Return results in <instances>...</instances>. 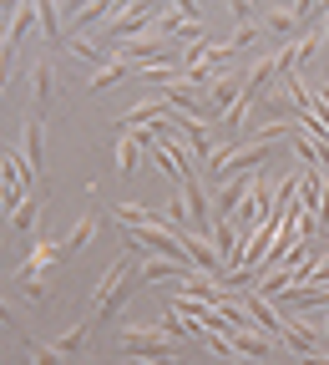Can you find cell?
Masks as SVG:
<instances>
[{
    "instance_id": "1",
    "label": "cell",
    "mask_w": 329,
    "mask_h": 365,
    "mask_svg": "<svg viewBox=\"0 0 329 365\" xmlns=\"http://www.w3.org/2000/svg\"><path fill=\"white\" fill-rule=\"evenodd\" d=\"M132 254V249H127ZM127 254L102 274V284H97V294H91V309H86V319H107V314H117L122 304H127V294L137 289V284H127V279H137V269L127 264Z\"/></svg>"
},
{
    "instance_id": "2",
    "label": "cell",
    "mask_w": 329,
    "mask_h": 365,
    "mask_svg": "<svg viewBox=\"0 0 329 365\" xmlns=\"http://www.w3.org/2000/svg\"><path fill=\"white\" fill-rule=\"evenodd\" d=\"M122 350L132 355V360H167V365H177L182 360V345L172 340V335H162L157 325H132V330H122Z\"/></svg>"
},
{
    "instance_id": "3",
    "label": "cell",
    "mask_w": 329,
    "mask_h": 365,
    "mask_svg": "<svg viewBox=\"0 0 329 365\" xmlns=\"http://www.w3.org/2000/svg\"><path fill=\"white\" fill-rule=\"evenodd\" d=\"M182 203H187V234H198V239H208L213 234V203L203 198V182L193 178V168H187V178H182Z\"/></svg>"
},
{
    "instance_id": "4",
    "label": "cell",
    "mask_w": 329,
    "mask_h": 365,
    "mask_svg": "<svg viewBox=\"0 0 329 365\" xmlns=\"http://www.w3.org/2000/svg\"><path fill=\"white\" fill-rule=\"evenodd\" d=\"M157 6H132V11H117L112 21H107V41H117V36H127V41H142L147 36V26H157Z\"/></svg>"
},
{
    "instance_id": "5",
    "label": "cell",
    "mask_w": 329,
    "mask_h": 365,
    "mask_svg": "<svg viewBox=\"0 0 329 365\" xmlns=\"http://www.w3.org/2000/svg\"><path fill=\"white\" fill-rule=\"evenodd\" d=\"M239 304L249 309L254 330H263L268 340H278V335H284V319H278V309L268 304V294H258V289H244V294H239Z\"/></svg>"
},
{
    "instance_id": "6",
    "label": "cell",
    "mask_w": 329,
    "mask_h": 365,
    "mask_svg": "<svg viewBox=\"0 0 329 365\" xmlns=\"http://www.w3.org/2000/svg\"><path fill=\"white\" fill-rule=\"evenodd\" d=\"M213 249H218V259L228 269H244V234L233 228V218H218L213 223Z\"/></svg>"
},
{
    "instance_id": "7",
    "label": "cell",
    "mask_w": 329,
    "mask_h": 365,
    "mask_svg": "<svg viewBox=\"0 0 329 365\" xmlns=\"http://www.w3.org/2000/svg\"><path fill=\"white\" fill-rule=\"evenodd\" d=\"M162 112H167V97H142L132 112H122V117H117V127H122V132H142V127H152Z\"/></svg>"
},
{
    "instance_id": "8",
    "label": "cell",
    "mask_w": 329,
    "mask_h": 365,
    "mask_svg": "<svg viewBox=\"0 0 329 365\" xmlns=\"http://www.w3.org/2000/svg\"><path fill=\"white\" fill-rule=\"evenodd\" d=\"M228 345H233V350H239L244 360H268L278 340H268L263 330H233V335H228Z\"/></svg>"
},
{
    "instance_id": "9",
    "label": "cell",
    "mask_w": 329,
    "mask_h": 365,
    "mask_svg": "<svg viewBox=\"0 0 329 365\" xmlns=\"http://www.w3.org/2000/svg\"><path fill=\"white\" fill-rule=\"evenodd\" d=\"M31 21H41V6H16V11H11V26H6V76H11L16 46H21V36H26V26H31Z\"/></svg>"
},
{
    "instance_id": "10",
    "label": "cell",
    "mask_w": 329,
    "mask_h": 365,
    "mask_svg": "<svg viewBox=\"0 0 329 365\" xmlns=\"http://www.w3.org/2000/svg\"><path fill=\"white\" fill-rule=\"evenodd\" d=\"M31 81H36V107H46V102L56 97V61H51V56H36Z\"/></svg>"
},
{
    "instance_id": "11",
    "label": "cell",
    "mask_w": 329,
    "mask_h": 365,
    "mask_svg": "<svg viewBox=\"0 0 329 365\" xmlns=\"http://www.w3.org/2000/svg\"><path fill=\"white\" fill-rule=\"evenodd\" d=\"M177 132L187 137V148H193V158H203V163H213V158H218L213 137L203 132V122H198V117H182V127H177Z\"/></svg>"
},
{
    "instance_id": "12",
    "label": "cell",
    "mask_w": 329,
    "mask_h": 365,
    "mask_svg": "<svg viewBox=\"0 0 329 365\" xmlns=\"http://www.w3.org/2000/svg\"><path fill=\"white\" fill-rule=\"evenodd\" d=\"M21 158H26V173H31V178H41V168H46V163H41V117H31V122H26Z\"/></svg>"
},
{
    "instance_id": "13",
    "label": "cell",
    "mask_w": 329,
    "mask_h": 365,
    "mask_svg": "<svg viewBox=\"0 0 329 365\" xmlns=\"http://www.w3.org/2000/svg\"><path fill=\"white\" fill-rule=\"evenodd\" d=\"M97 234H102V218H97V213H86V218H76V228L61 239V249H66V254H76V249H86Z\"/></svg>"
},
{
    "instance_id": "14",
    "label": "cell",
    "mask_w": 329,
    "mask_h": 365,
    "mask_svg": "<svg viewBox=\"0 0 329 365\" xmlns=\"http://www.w3.org/2000/svg\"><path fill=\"white\" fill-rule=\"evenodd\" d=\"M162 335H172V340H187V335H208L198 319H187V314H177L172 304H167V314H162V325H157Z\"/></svg>"
},
{
    "instance_id": "15",
    "label": "cell",
    "mask_w": 329,
    "mask_h": 365,
    "mask_svg": "<svg viewBox=\"0 0 329 365\" xmlns=\"http://www.w3.org/2000/svg\"><path fill=\"white\" fill-rule=\"evenodd\" d=\"M41 31H46V46L71 41V36H66V21H61V11L51 6V0H41Z\"/></svg>"
},
{
    "instance_id": "16",
    "label": "cell",
    "mask_w": 329,
    "mask_h": 365,
    "mask_svg": "<svg viewBox=\"0 0 329 365\" xmlns=\"http://www.w3.org/2000/svg\"><path fill=\"white\" fill-rule=\"evenodd\" d=\"M132 71H137V61H127V56H117V61H112L107 71H97V76H91L86 86H91V91H107V86H117V81H127Z\"/></svg>"
},
{
    "instance_id": "17",
    "label": "cell",
    "mask_w": 329,
    "mask_h": 365,
    "mask_svg": "<svg viewBox=\"0 0 329 365\" xmlns=\"http://www.w3.org/2000/svg\"><path fill=\"white\" fill-rule=\"evenodd\" d=\"M86 340H91V319H86V314H81V325H71V335H61V340H56V350H61V355H66V360H76V355H81V345H86Z\"/></svg>"
},
{
    "instance_id": "18",
    "label": "cell",
    "mask_w": 329,
    "mask_h": 365,
    "mask_svg": "<svg viewBox=\"0 0 329 365\" xmlns=\"http://www.w3.org/2000/svg\"><path fill=\"white\" fill-rule=\"evenodd\" d=\"M36 218H41V198H26V203L11 213V228H16V234H31V228H36Z\"/></svg>"
},
{
    "instance_id": "19",
    "label": "cell",
    "mask_w": 329,
    "mask_h": 365,
    "mask_svg": "<svg viewBox=\"0 0 329 365\" xmlns=\"http://www.w3.org/2000/svg\"><path fill=\"white\" fill-rule=\"evenodd\" d=\"M117 168H122L127 178L137 173V137H132V132H122V137H117Z\"/></svg>"
},
{
    "instance_id": "20",
    "label": "cell",
    "mask_w": 329,
    "mask_h": 365,
    "mask_svg": "<svg viewBox=\"0 0 329 365\" xmlns=\"http://www.w3.org/2000/svg\"><path fill=\"white\" fill-rule=\"evenodd\" d=\"M263 26L284 36V31H294V26H299V11H284V6H273V11H263Z\"/></svg>"
},
{
    "instance_id": "21",
    "label": "cell",
    "mask_w": 329,
    "mask_h": 365,
    "mask_svg": "<svg viewBox=\"0 0 329 365\" xmlns=\"http://www.w3.org/2000/svg\"><path fill=\"white\" fill-rule=\"evenodd\" d=\"M26 355H31L36 365H66V355H61L56 345H41V340H26Z\"/></svg>"
},
{
    "instance_id": "22",
    "label": "cell",
    "mask_w": 329,
    "mask_h": 365,
    "mask_svg": "<svg viewBox=\"0 0 329 365\" xmlns=\"http://www.w3.org/2000/svg\"><path fill=\"white\" fill-rule=\"evenodd\" d=\"M107 16H112V6H107V0H97V6L76 11V16H71V26H76V31H86V26H97V21H107Z\"/></svg>"
},
{
    "instance_id": "23",
    "label": "cell",
    "mask_w": 329,
    "mask_h": 365,
    "mask_svg": "<svg viewBox=\"0 0 329 365\" xmlns=\"http://www.w3.org/2000/svg\"><path fill=\"white\" fill-rule=\"evenodd\" d=\"M21 294L26 299H46V279H41V274H36V279H21Z\"/></svg>"
},
{
    "instance_id": "24",
    "label": "cell",
    "mask_w": 329,
    "mask_h": 365,
    "mask_svg": "<svg viewBox=\"0 0 329 365\" xmlns=\"http://www.w3.org/2000/svg\"><path fill=\"white\" fill-rule=\"evenodd\" d=\"M218 365H254V360H244L239 350H233V355H218Z\"/></svg>"
},
{
    "instance_id": "25",
    "label": "cell",
    "mask_w": 329,
    "mask_h": 365,
    "mask_svg": "<svg viewBox=\"0 0 329 365\" xmlns=\"http://www.w3.org/2000/svg\"><path fill=\"white\" fill-rule=\"evenodd\" d=\"M319 36H324V46H329V11H319Z\"/></svg>"
},
{
    "instance_id": "26",
    "label": "cell",
    "mask_w": 329,
    "mask_h": 365,
    "mask_svg": "<svg viewBox=\"0 0 329 365\" xmlns=\"http://www.w3.org/2000/svg\"><path fill=\"white\" fill-rule=\"evenodd\" d=\"M254 365H268V360H254Z\"/></svg>"
}]
</instances>
